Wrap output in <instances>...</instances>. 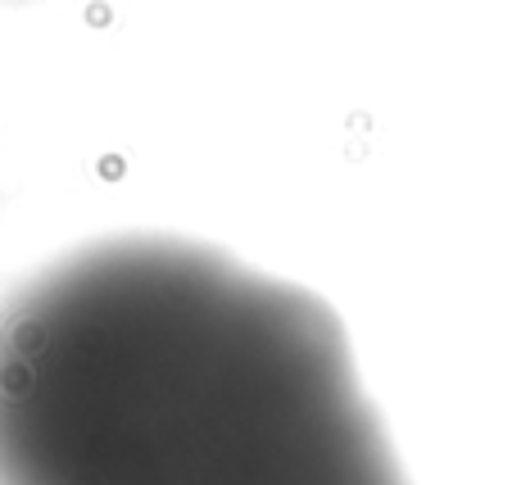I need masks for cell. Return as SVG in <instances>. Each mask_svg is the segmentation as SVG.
<instances>
[{"label":"cell","mask_w":512,"mask_h":485,"mask_svg":"<svg viewBox=\"0 0 512 485\" xmlns=\"http://www.w3.org/2000/svg\"><path fill=\"white\" fill-rule=\"evenodd\" d=\"M0 485H408L322 295L105 236L0 322Z\"/></svg>","instance_id":"obj_1"}]
</instances>
